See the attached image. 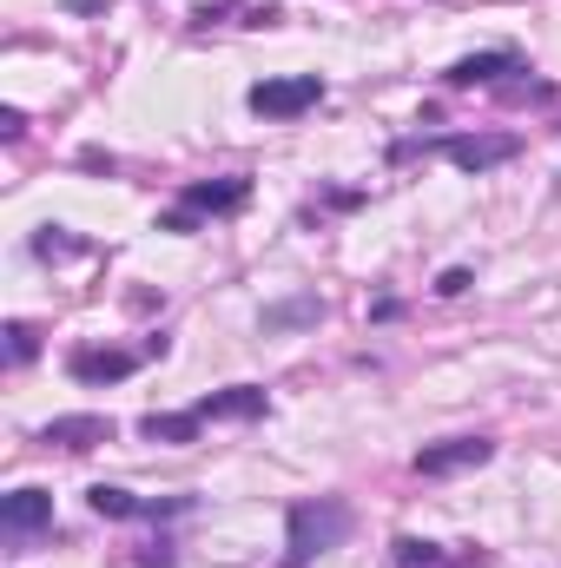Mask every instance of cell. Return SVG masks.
<instances>
[{
	"mask_svg": "<svg viewBox=\"0 0 561 568\" xmlns=\"http://www.w3.org/2000/svg\"><path fill=\"white\" fill-rule=\"evenodd\" d=\"M350 536V503L317 496V503H290L284 516V568H310L324 549H344Z\"/></svg>",
	"mask_w": 561,
	"mask_h": 568,
	"instance_id": "1",
	"label": "cell"
},
{
	"mask_svg": "<svg viewBox=\"0 0 561 568\" xmlns=\"http://www.w3.org/2000/svg\"><path fill=\"white\" fill-rule=\"evenodd\" d=\"M86 509H93V516H113V523H165V516H185L192 496H133V489L93 483V489H86Z\"/></svg>",
	"mask_w": 561,
	"mask_h": 568,
	"instance_id": "2",
	"label": "cell"
},
{
	"mask_svg": "<svg viewBox=\"0 0 561 568\" xmlns=\"http://www.w3.org/2000/svg\"><path fill=\"white\" fill-rule=\"evenodd\" d=\"M317 100H324L317 73H290V80H258L252 87V113H265V120H290V113H304Z\"/></svg>",
	"mask_w": 561,
	"mask_h": 568,
	"instance_id": "3",
	"label": "cell"
},
{
	"mask_svg": "<svg viewBox=\"0 0 561 568\" xmlns=\"http://www.w3.org/2000/svg\"><path fill=\"white\" fill-rule=\"evenodd\" d=\"M496 456L489 436H449V443H429L417 449V476H456V469H482Z\"/></svg>",
	"mask_w": 561,
	"mask_h": 568,
	"instance_id": "4",
	"label": "cell"
},
{
	"mask_svg": "<svg viewBox=\"0 0 561 568\" xmlns=\"http://www.w3.org/2000/svg\"><path fill=\"white\" fill-rule=\"evenodd\" d=\"M245 199H252V179H238V172L218 179V185H185V212L165 219V225H172V232H192V212H238Z\"/></svg>",
	"mask_w": 561,
	"mask_h": 568,
	"instance_id": "5",
	"label": "cell"
},
{
	"mask_svg": "<svg viewBox=\"0 0 561 568\" xmlns=\"http://www.w3.org/2000/svg\"><path fill=\"white\" fill-rule=\"evenodd\" d=\"M436 152H442L449 165H462V172H489V165L516 159V140H509V133H489V140H476V133H456V140H436Z\"/></svg>",
	"mask_w": 561,
	"mask_h": 568,
	"instance_id": "6",
	"label": "cell"
},
{
	"mask_svg": "<svg viewBox=\"0 0 561 568\" xmlns=\"http://www.w3.org/2000/svg\"><path fill=\"white\" fill-rule=\"evenodd\" d=\"M53 523V496L47 489H13V496H0V529L7 536H33V529H47Z\"/></svg>",
	"mask_w": 561,
	"mask_h": 568,
	"instance_id": "7",
	"label": "cell"
},
{
	"mask_svg": "<svg viewBox=\"0 0 561 568\" xmlns=\"http://www.w3.org/2000/svg\"><path fill=\"white\" fill-rule=\"evenodd\" d=\"M272 404H265V390L258 384H232V390H218V397H198L192 404V417L198 424H218V417H265Z\"/></svg>",
	"mask_w": 561,
	"mask_h": 568,
	"instance_id": "8",
	"label": "cell"
},
{
	"mask_svg": "<svg viewBox=\"0 0 561 568\" xmlns=\"http://www.w3.org/2000/svg\"><path fill=\"white\" fill-rule=\"evenodd\" d=\"M40 443H60V449H100L113 443V417H53L40 429Z\"/></svg>",
	"mask_w": 561,
	"mask_h": 568,
	"instance_id": "9",
	"label": "cell"
},
{
	"mask_svg": "<svg viewBox=\"0 0 561 568\" xmlns=\"http://www.w3.org/2000/svg\"><path fill=\"white\" fill-rule=\"evenodd\" d=\"M67 371H73L80 384H120V377L140 371V357H133V351H73Z\"/></svg>",
	"mask_w": 561,
	"mask_h": 568,
	"instance_id": "10",
	"label": "cell"
},
{
	"mask_svg": "<svg viewBox=\"0 0 561 568\" xmlns=\"http://www.w3.org/2000/svg\"><path fill=\"white\" fill-rule=\"evenodd\" d=\"M502 73H522V60L516 53H469L449 67V87H496Z\"/></svg>",
	"mask_w": 561,
	"mask_h": 568,
	"instance_id": "11",
	"label": "cell"
},
{
	"mask_svg": "<svg viewBox=\"0 0 561 568\" xmlns=\"http://www.w3.org/2000/svg\"><path fill=\"white\" fill-rule=\"evenodd\" d=\"M397 562L404 568H442V549H436V542H417V536H397Z\"/></svg>",
	"mask_w": 561,
	"mask_h": 568,
	"instance_id": "12",
	"label": "cell"
},
{
	"mask_svg": "<svg viewBox=\"0 0 561 568\" xmlns=\"http://www.w3.org/2000/svg\"><path fill=\"white\" fill-rule=\"evenodd\" d=\"M40 351V331L33 324H7V364H27Z\"/></svg>",
	"mask_w": 561,
	"mask_h": 568,
	"instance_id": "13",
	"label": "cell"
},
{
	"mask_svg": "<svg viewBox=\"0 0 561 568\" xmlns=\"http://www.w3.org/2000/svg\"><path fill=\"white\" fill-rule=\"evenodd\" d=\"M436 291H442V297H456V291H469V272H442V278H436Z\"/></svg>",
	"mask_w": 561,
	"mask_h": 568,
	"instance_id": "14",
	"label": "cell"
}]
</instances>
